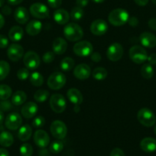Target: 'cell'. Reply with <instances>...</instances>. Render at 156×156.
I'll return each instance as SVG.
<instances>
[{
	"mask_svg": "<svg viewBox=\"0 0 156 156\" xmlns=\"http://www.w3.org/2000/svg\"><path fill=\"white\" fill-rule=\"evenodd\" d=\"M129 15L128 12L122 9H116L112 11L108 16L110 23L113 25L119 27L128 22Z\"/></svg>",
	"mask_w": 156,
	"mask_h": 156,
	"instance_id": "obj_1",
	"label": "cell"
},
{
	"mask_svg": "<svg viewBox=\"0 0 156 156\" xmlns=\"http://www.w3.org/2000/svg\"><path fill=\"white\" fill-rule=\"evenodd\" d=\"M64 34L66 39L70 41H77L83 37L84 31L80 25L75 23H69L64 28Z\"/></svg>",
	"mask_w": 156,
	"mask_h": 156,
	"instance_id": "obj_2",
	"label": "cell"
},
{
	"mask_svg": "<svg viewBox=\"0 0 156 156\" xmlns=\"http://www.w3.org/2000/svg\"><path fill=\"white\" fill-rule=\"evenodd\" d=\"M137 119L139 123L146 127L154 126L156 122V117L154 113L147 108H141L137 114Z\"/></svg>",
	"mask_w": 156,
	"mask_h": 156,
	"instance_id": "obj_3",
	"label": "cell"
},
{
	"mask_svg": "<svg viewBox=\"0 0 156 156\" xmlns=\"http://www.w3.org/2000/svg\"><path fill=\"white\" fill-rule=\"evenodd\" d=\"M67 79L64 74L60 72L54 73L49 76L47 79V86L52 90H58L64 86Z\"/></svg>",
	"mask_w": 156,
	"mask_h": 156,
	"instance_id": "obj_4",
	"label": "cell"
},
{
	"mask_svg": "<svg viewBox=\"0 0 156 156\" xmlns=\"http://www.w3.org/2000/svg\"><path fill=\"white\" fill-rule=\"evenodd\" d=\"M129 57L133 62L142 64L147 60L148 55L145 49L140 46H133L129 50Z\"/></svg>",
	"mask_w": 156,
	"mask_h": 156,
	"instance_id": "obj_5",
	"label": "cell"
},
{
	"mask_svg": "<svg viewBox=\"0 0 156 156\" xmlns=\"http://www.w3.org/2000/svg\"><path fill=\"white\" fill-rule=\"evenodd\" d=\"M50 107L54 112L60 114L65 111L67 104L64 96L61 94H54L50 98Z\"/></svg>",
	"mask_w": 156,
	"mask_h": 156,
	"instance_id": "obj_6",
	"label": "cell"
},
{
	"mask_svg": "<svg viewBox=\"0 0 156 156\" xmlns=\"http://www.w3.org/2000/svg\"><path fill=\"white\" fill-rule=\"evenodd\" d=\"M50 133L54 138L58 140H63L67 133V128L65 123L61 120H54L52 122L50 127Z\"/></svg>",
	"mask_w": 156,
	"mask_h": 156,
	"instance_id": "obj_7",
	"label": "cell"
},
{
	"mask_svg": "<svg viewBox=\"0 0 156 156\" xmlns=\"http://www.w3.org/2000/svg\"><path fill=\"white\" fill-rule=\"evenodd\" d=\"M93 45L87 41L77 42L73 46V50L75 54L78 56H88L93 53Z\"/></svg>",
	"mask_w": 156,
	"mask_h": 156,
	"instance_id": "obj_8",
	"label": "cell"
},
{
	"mask_svg": "<svg viewBox=\"0 0 156 156\" xmlns=\"http://www.w3.org/2000/svg\"><path fill=\"white\" fill-rule=\"evenodd\" d=\"M123 52V48H122V46L120 44H119V43H113L107 49V58L110 61H113V62L119 61L122 57Z\"/></svg>",
	"mask_w": 156,
	"mask_h": 156,
	"instance_id": "obj_9",
	"label": "cell"
},
{
	"mask_svg": "<svg viewBox=\"0 0 156 156\" xmlns=\"http://www.w3.org/2000/svg\"><path fill=\"white\" fill-rule=\"evenodd\" d=\"M30 13L35 18L38 19H44L49 17V9L42 3H34L30 7Z\"/></svg>",
	"mask_w": 156,
	"mask_h": 156,
	"instance_id": "obj_10",
	"label": "cell"
},
{
	"mask_svg": "<svg viewBox=\"0 0 156 156\" xmlns=\"http://www.w3.org/2000/svg\"><path fill=\"white\" fill-rule=\"evenodd\" d=\"M23 62L27 69H35L40 66L41 59L38 53L34 51H28L24 55Z\"/></svg>",
	"mask_w": 156,
	"mask_h": 156,
	"instance_id": "obj_11",
	"label": "cell"
},
{
	"mask_svg": "<svg viewBox=\"0 0 156 156\" xmlns=\"http://www.w3.org/2000/svg\"><path fill=\"white\" fill-rule=\"evenodd\" d=\"M22 123V118L18 113H11L8 114L5 120L6 128L10 130H16L21 126Z\"/></svg>",
	"mask_w": 156,
	"mask_h": 156,
	"instance_id": "obj_12",
	"label": "cell"
},
{
	"mask_svg": "<svg viewBox=\"0 0 156 156\" xmlns=\"http://www.w3.org/2000/svg\"><path fill=\"white\" fill-rule=\"evenodd\" d=\"M7 55L10 60L13 62H18L24 55V49L20 44H12L8 48Z\"/></svg>",
	"mask_w": 156,
	"mask_h": 156,
	"instance_id": "obj_13",
	"label": "cell"
},
{
	"mask_svg": "<svg viewBox=\"0 0 156 156\" xmlns=\"http://www.w3.org/2000/svg\"><path fill=\"white\" fill-rule=\"evenodd\" d=\"M108 30V24L104 20L97 19L93 21L90 25V31L96 36H102Z\"/></svg>",
	"mask_w": 156,
	"mask_h": 156,
	"instance_id": "obj_14",
	"label": "cell"
},
{
	"mask_svg": "<svg viewBox=\"0 0 156 156\" xmlns=\"http://www.w3.org/2000/svg\"><path fill=\"white\" fill-rule=\"evenodd\" d=\"M33 139L36 146L41 149L47 147L50 142V138H49L47 133L42 129H38L37 131H35Z\"/></svg>",
	"mask_w": 156,
	"mask_h": 156,
	"instance_id": "obj_15",
	"label": "cell"
},
{
	"mask_svg": "<svg viewBox=\"0 0 156 156\" xmlns=\"http://www.w3.org/2000/svg\"><path fill=\"white\" fill-rule=\"evenodd\" d=\"M91 73V69L87 64L81 63L75 67L73 69V75L76 79L80 80H85L87 79Z\"/></svg>",
	"mask_w": 156,
	"mask_h": 156,
	"instance_id": "obj_16",
	"label": "cell"
},
{
	"mask_svg": "<svg viewBox=\"0 0 156 156\" xmlns=\"http://www.w3.org/2000/svg\"><path fill=\"white\" fill-rule=\"evenodd\" d=\"M37 112H38V105L32 101L24 104L21 110V115L26 119H31L35 117Z\"/></svg>",
	"mask_w": 156,
	"mask_h": 156,
	"instance_id": "obj_17",
	"label": "cell"
},
{
	"mask_svg": "<svg viewBox=\"0 0 156 156\" xmlns=\"http://www.w3.org/2000/svg\"><path fill=\"white\" fill-rule=\"evenodd\" d=\"M142 45L148 48H153L156 46V37L150 32H144L139 37Z\"/></svg>",
	"mask_w": 156,
	"mask_h": 156,
	"instance_id": "obj_18",
	"label": "cell"
},
{
	"mask_svg": "<svg viewBox=\"0 0 156 156\" xmlns=\"http://www.w3.org/2000/svg\"><path fill=\"white\" fill-rule=\"evenodd\" d=\"M140 148L142 151L148 153L156 151V140L151 137L144 138L140 143Z\"/></svg>",
	"mask_w": 156,
	"mask_h": 156,
	"instance_id": "obj_19",
	"label": "cell"
},
{
	"mask_svg": "<svg viewBox=\"0 0 156 156\" xmlns=\"http://www.w3.org/2000/svg\"><path fill=\"white\" fill-rule=\"evenodd\" d=\"M53 52L58 55H62L66 52L67 49V41L61 37H58L54 39L52 44Z\"/></svg>",
	"mask_w": 156,
	"mask_h": 156,
	"instance_id": "obj_20",
	"label": "cell"
},
{
	"mask_svg": "<svg viewBox=\"0 0 156 156\" xmlns=\"http://www.w3.org/2000/svg\"><path fill=\"white\" fill-rule=\"evenodd\" d=\"M15 21L21 24H24L28 22L29 19L28 11L24 7H18L15 9L14 13Z\"/></svg>",
	"mask_w": 156,
	"mask_h": 156,
	"instance_id": "obj_21",
	"label": "cell"
},
{
	"mask_svg": "<svg viewBox=\"0 0 156 156\" xmlns=\"http://www.w3.org/2000/svg\"><path fill=\"white\" fill-rule=\"evenodd\" d=\"M54 20L58 24H66L70 19V15L66 10L62 9H58L54 12Z\"/></svg>",
	"mask_w": 156,
	"mask_h": 156,
	"instance_id": "obj_22",
	"label": "cell"
},
{
	"mask_svg": "<svg viewBox=\"0 0 156 156\" xmlns=\"http://www.w3.org/2000/svg\"><path fill=\"white\" fill-rule=\"evenodd\" d=\"M41 29H42V24L38 20L31 21L26 26V32L31 36L38 35L41 31Z\"/></svg>",
	"mask_w": 156,
	"mask_h": 156,
	"instance_id": "obj_23",
	"label": "cell"
},
{
	"mask_svg": "<svg viewBox=\"0 0 156 156\" xmlns=\"http://www.w3.org/2000/svg\"><path fill=\"white\" fill-rule=\"evenodd\" d=\"M67 98L75 105H80L83 102V95L76 88H70L67 92Z\"/></svg>",
	"mask_w": 156,
	"mask_h": 156,
	"instance_id": "obj_24",
	"label": "cell"
},
{
	"mask_svg": "<svg viewBox=\"0 0 156 156\" xmlns=\"http://www.w3.org/2000/svg\"><path fill=\"white\" fill-rule=\"evenodd\" d=\"M24 36V30L19 26H14L9 30V37L13 42H18L22 39Z\"/></svg>",
	"mask_w": 156,
	"mask_h": 156,
	"instance_id": "obj_25",
	"label": "cell"
},
{
	"mask_svg": "<svg viewBox=\"0 0 156 156\" xmlns=\"http://www.w3.org/2000/svg\"><path fill=\"white\" fill-rule=\"evenodd\" d=\"M32 134V129L29 125L25 124L24 126H21L18 129V138L21 141L25 142L28 141L31 138Z\"/></svg>",
	"mask_w": 156,
	"mask_h": 156,
	"instance_id": "obj_26",
	"label": "cell"
},
{
	"mask_svg": "<svg viewBox=\"0 0 156 156\" xmlns=\"http://www.w3.org/2000/svg\"><path fill=\"white\" fill-rule=\"evenodd\" d=\"M14 143V138L12 133L3 131L0 133V145L3 147H9Z\"/></svg>",
	"mask_w": 156,
	"mask_h": 156,
	"instance_id": "obj_27",
	"label": "cell"
},
{
	"mask_svg": "<svg viewBox=\"0 0 156 156\" xmlns=\"http://www.w3.org/2000/svg\"><path fill=\"white\" fill-rule=\"evenodd\" d=\"M26 99H27V95L24 91H17L12 96L11 101L15 106H20L26 101Z\"/></svg>",
	"mask_w": 156,
	"mask_h": 156,
	"instance_id": "obj_28",
	"label": "cell"
},
{
	"mask_svg": "<svg viewBox=\"0 0 156 156\" xmlns=\"http://www.w3.org/2000/svg\"><path fill=\"white\" fill-rule=\"evenodd\" d=\"M141 75L145 79H150L154 75V69L152 65L149 63L144 64L141 68Z\"/></svg>",
	"mask_w": 156,
	"mask_h": 156,
	"instance_id": "obj_29",
	"label": "cell"
},
{
	"mask_svg": "<svg viewBox=\"0 0 156 156\" xmlns=\"http://www.w3.org/2000/svg\"><path fill=\"white\" fill-rule=\"evenodd\" d=\"M31 84L34 86L40 87L43 85L44 83V78H43L42 75L40 74L38 72H35V73H32L29 78Z\"/></svg>",
	"mask_w": 156,
	"mask_h": 156,
	"instance_id": "obj_30",
	"label": "cell"
},
{
	"mask_svg": "<svg viewBox=\"0 0 156 156\" xmlns=\"http://www.w3.org/2000/svg\"><path fill=\"white\" fill-rule=\"evenodd\" d=\"M74 60L70 57H65L61 61L60 66L61 69L64 72H68L73 69L74 66Z\"/></svg>",
	"mask_w": 156,
	"mask_h": 156,
	"instance_id": "obj_31",
	"label": "cell"
},
{
	"mask_svg": "<svg viewBox=\"0 0 156 156\" xmlns=\"http://www.w3.org/2000/svg\"><path fill=\"white\" fill-rule=\"evenodd\" d=\"M107 70L103 67H97L93 72V77L96 80L101 81L105 79L107 77Z\"/></svg>",
	"mask_w": 156,
	"mask_h": 156,
	"instance_id": "obj_32",
	"label": "cell"
},
{
	"mask_svg": "<svg viewBox=\"0 0 156 156\" xmlns=\"http://www.w3.org/2000/svg\"><path fill=\"white\" fill-rule=\"evenodd\" d=\"M49 97V91L44 89H39L38 91H35V94H34V98L37 102H40V103H43V102L46 101Z\"/></svg>",
	"mask_w": 156,
	"mask_h": 156,
	"instance_id": "obj_33",
	"label": "cell"
},
{
	"mask_svg": "<svg viewBox=\"0 0 156 156\" xmlns=\"http://www.w3.org/2000/svg\"><path fill=\"white\" fill-rule=\"evenodd\" d=\"M12 88L7 85H0V100H8L12 96Z\"/></svg>",
	"mask_w": 156,
	"mask_h": 156,
	"instance_id": "obj_34",
	"label": "cell"
},
{
	"mask_svg": "<svg viewBox=\"0 0 156 156\" xmlns=\"http://www.w3.org/2000/svg\"><path fill=\"white\" fill-rule=\"evenodd\" d=\"M10 72V66L6 61L0 60V81L6 79Z\"/></svg>",
	"mask_w": 156,
	"mask_h": 156,
	"instance_id": "obj_35",
	"label": "cell"
},
{
	"mask_svg": "<svg viewBox=\"0 0 156 156\" xmlns=\"http://www.w3.org/2000/svg\"><path fill=\"white\" fill-rule=\"evenodd\" d=\"M84 15V11L83 8L79 7V6H76L72 9L71 12H70V17L73 21H80L82 19Z\"/></svg>",
	"mask_w": 156,
	"mask_h": 156,
	"instance_id": "obj_36",
	"label": "cell"
},
{
	"mask_svg": "<svg viewBox=\"0 0 156 156\" xmlns=\"http://www.w3.org/2000/svg\"><path fill=\"white\" fill-rule=\"evenodd\" d=\"M50 151L51 153L58 154L64 149V143L60 140H56L54 141L50 145Z\"/></svg>",
	"mask_w": 156,
	"mask_h": 156,
	"instance_id": "obj_37",
	"label": "cell"
},
{
	"mask_svg": "<svg viewBox=\"0 0 156 156\" xmlns=\"http://www.w3.org/2000/svg\"><path fill=\"white\" fill-rule=\"evenodd\" d=\"M20 154L21 156H32L33 154V148L28 143H24L20 147Z\"/></svg>",
	"mask_w": 156,
	"mask_h": 156,
	"instance_id": "obj_38",
	"label": "cell"
},
{
	"mask_svg": "<svg viewBox=\"0 0 156 156\" xmlns=\"http://www.w3.org/2000/svg\"><path fill=\"white\" fill-rule=\"evenodd\" d=\"M45 124V119L42 116H38L34 119L32 122V125L35 128H41L44 126Z\"/></svg>",
	"mask_w": 156,
	"mask_h": 156,
	"instance_id": "obj_39",
	"label": "cell"
},
{
	"mask_svg": "<svg viewBox=\"0 0 156 156\" xmlns=\"http://www.w3.org/2000/svg\"><path fill=\"white\" fill-rule=\"evenodd\" d=\"M29 70L27 68H21L17 73V77L20 80H26L29 77Z\"/></svg>",
	"mask_w": 156,
	"mask_h": 156,
	"instance_id": "obj_40",
	"label": "cell"
},
{
	"mask_svg": "<svg viewBox=\"0 0 156 156\" xmlns=\"http://www.w3.org/2000/svg\"><path fill=\"white\" fill-rule=\"evenodd\" d=\"M13 108V104L12 101L4 100L0 101V110L2 111H9Z\"/></svg>",
	"mask_w": 156,
	"mask_h": 156,
	"instance_id": "obj_41",
	"label": "cell"
},
{
	"mask_svg": "<svg viewBox=\"0 0 156 156\" xmlns=\"http://www.w3.org/2000/svg\"><path fill=\"white\" fill-rule=\"evenodd\" d=\"M54 59V52H46L42 56V60L45 63H50L51 62H53Z\"/></svg>",
	"mask_w": 156,
	"mask_h": 156,
	"instance_id": "obj_42",
	"label": "cell"
},
{
	"mask_svg": "<svg viewBox=\"0 0 156 156\" xmlns=\"http://www.w3.org/2000/svg\"><path fill=\"white\" fill-rule=\"evenodd\" d=\"M47 2L48 5L53 9H58L62 3V0H47Z\"/></svg>",
	"mask_w": 156,
	"mask_h": 156,
	"instance_id": "obj_43",
	"label": "cell"
},
{
	"mask_svg": "<svg viewBox=\"0 0 156 156\" xmlns=\"http://www.w3.org/2000/svg\"><path fill=\"white\" fill-rule=\"evenodd\" d=\"M9 45V40L6 36L0 34V49H5Z\"/></svg>",
	"mask_w": 156,
	"mask_h": 156,
	"instance_id": "obj_44",
	"label": "cell"
},
{
	"mask_svg": "<svg viewBox=\"0 0 156 156\" xmlns=\"http://www.w3.org/2000/svg\"><path fill=\"white\" fill-rule=\"evenodd\" d=\"M110 156H125L123 151L119 148H115L110 153Z\"/></svg>",
	"mask_w": 156,
	"mask_h": 156,
	"instance_id": "obj_45",
	"label": "cell"
},
{
	"mask_svg": "<svg viewBox=\"0 0 156 156\" xmlns=\"http://www.w3.org/2000/svg\"><path fill=\"white\" fill-rule=\"evenodd\" d=\"M128 23L132 27H136V26H137L139 24V20L136 17H131V18H128Z\"/></svg>",
	"mask_w": 156,
	"mask_h": 156,
	"instance_id": "obj_46",
	"label": "cell"
},
{
	"mask_svg": "<svg viewBox=\"0 0 156 156\" xmlns=\"http://www.w3.org/2000/svg\"><path fill=\"white\" fill-rule=\"evenodd\" d=\"M147 60L151 65H156V53H151V55H149L147 58Z\"/></svg>",
	"mask_w": 156,
	"mask_h": 156,
	"instance_id": "obj_47",
	"label": "cell"
},
{
	"mask_svg": "<svg viewBox=\"0 0 156 156\" xmlns=\"http://www.w3.org/2000/svg\"><path fill=\"white\" fill-rule=\"evenodd\" d=\"M90 58L93 62H98L101 60V55L99 53H92L90 55Z\"/></svg>",
	"mask_w": 156,
	"mask_h": 156,
	"instance_id": "obj_48",
	"label": "cell"
},
{
	"mask_svg": "<svg viewBox=\"0 0 156 156\" xmlns=\"http://www.w3.org/2000/svg\"><path fill=\"white\" fill-rule=\"evenodd\" d=\"M148 27L153 30H156V18H151L148 21Z\"/></svg>",
	"mask_w": 156,
	"mask_h": 156,
	"instance_id": "obj_49",
	"label": "cell"
},
{
	"mask_svg": "<svg viewBox=\"0 0 156 156\" xmlns=\"http://www.w3.org/2000/svg\"><path fill=\"white\" fill-rule=\"evenodd\" d=\"M89 0H76V5L80 8H84L88 5Z\"/></svg>",
	"mask_w": 156,
	"mask_h": 156,
	"instance_id": "obj_50",
	"label": "cell"
},
{
	"mask_svg": "<svg viewBox=\"0 0 156 156\" xmlns=\"http://www.w3.org/2000/svg\"><path fill=\"white\" fill-rule=\"evenodd\" d=\"M2 13L4 14V15H9L12 13V9H11L9 5H5L2 7Z\"/></svg>",
	"mask_w": 156,
	"mask_h": 156,
	"instance_id": "obj_51",
	"label": "cell"
},
{
	"mask_svg": "<svg viewBox=\"0 0 156 156\" xmlns=\"http://www.w3.org/2000/svg\"><path fill=\"white\" fill-rule=\"evenodd\" d=\"M149 0H134L136 4H137L139 6H145L148 4Z\"/></svg>",
	"mask_w": 156,
	"mask_h": 156,
	"instance_id": "obj_52",
	"label": "cell"
},
{
	"mask_svg": "<svg viewBox=\"0 0 156 156\" xmlns=\"http://www.w3.org/2000/svg\"><path fill=\"white\" fill-rule=\"evenodd\" d=\"M23 0H7L8 3L9 5H16L20 4V3L22 2Z\"/></svg>",
	"mask_w": 156,
	"mask_h": 156,
	"instance_id": "obj_53",
	"label": "cell"
},
{
	"mask_svg": "<svg viewBox=\"0 0 156 156\" xmlns=\"http://www.w3.org/2000/svg\"><path fill=\"white\" fill-rule=\"evenodd\" d=\"M0 156H9V153L6 149H0Z\"/></svg>",
	"mask_w": 156,
	"mask_h": 156,
	"instance_id": "obj_54",
	"label": "cell"
},
{
	"mask_svg": "<svg viewBox=\"0 0 156 156\" xmlns=\"http://www.w3.org/2000/svg\"><path fill=\"white\" fill-rule=\"evenodd\" d=\"M3 122H4V114H3V111L0 110V127L2 126Z\"/></svg>",
	"mask_w": 156,
	"mask_h": 156,
	"instance_id": "obj_55",
	"label": "cell"
},
{
	"mask_svg": "<svg viewBox=\"0 0 156 156\" xmlns=\"http://www.w3.org/2000/svg\"><path fill=\"white\" fill-rule=\"evenodd\" d=\"M5 24V18L3 17V15L0 13V29L4 26Z\"/></svg>",
	"mask_w": 156,
	"mask_h": 156,
	"instance_id": "obj_56",
	"label": "cell"
},
{
	"mask_svg": "<svg viewBox=\"0 0 156 156\" xmlns=\"http://www.w3.org/2000/svg\"><path fill=\"white\" fill-rule=\"evenodd\" d=\"M92 1L95 3H102V2H103L105 0H92Z\"/></svg>",
	"mask_w": 156,
	"mask_h": 156,
	"instance_id": "obj_57",
	"label": "cell"
},
{
	"mask_svg": "<svg viewBox=\"0 0 156 156\" xmlns=\"http://www.w3.org/2000/svg\"><path fill=\"white\" fill-rule=\"evenodd\" d=\"M4 2L5 0H0V7H2L4 5Z\"/></svg>",
	"mask_w": 156,
	"mask_h": 156,
	"instance_id": "obj_58",
	"label": "cell"
},
{
	"mask_svg": "<svg viewBox=\"0 0 156 156\" xmlns=\"http://www.w3.org/2000/svg\"><path fill=\"white\" fill-rule=\"evenodd\" d=\"M151 2H152L153 4L155 5H156V0H151Z\"/></svg>",
	"mask_w": 156,
	"mask_h": 156,
	"instance_id": "obj_59",
	"label": "cell"
},
{
	"mask_svg": "<svg viewBox=\"0 0 156 156\" xmlns=\"http://www.w3.org/2000/svg\"><path fill=\"white\" fill-rule=\"evenodd\" d=\"M154 133H155V135H156V125H155V126H154Z\"/></svg>",
	"mask_w": 156,
	"mask_h": 156,
	"instance_id": "obj_60",
	"label": "cell"
}]
</instances>
